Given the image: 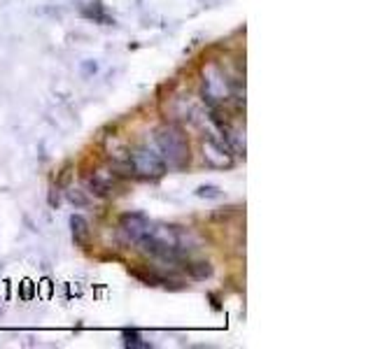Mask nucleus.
Wrapping results in <instances>:
<instances>
[{
    "label": "nucleus",
    "instance_id": "nucleus-3",
    "mask_svg": "<svg viewBox=\"0 0 373 349\" xmlns=\"http://www.w3.org/2000/svg\"><path fill=\"white\" fill-rule=\"evenodd\" d=\"M119 228H122V235L126 237L129 242H140L145 235H147V230L152 228L149 219L140 212H129L122 216L119 221Z\"/></svg>",
    "mask_w": 373,
    "mask_h": 349
},
{
    "label": "nucleus",
    "instance_id": "nucleus-5",
    "mask_svg": "<svg viewBox=\"0 0 373 349\" xmlns=\"http://www.w3.org/2000/svg\"><path fill=\"white\" fill-rule=\"evenodd\" d=\"M87 186H89V191H92V193L103 195V198H105V195L112 193V188H115V174L101 170V172H96L94 177L87 179Z\"/></svg>",
    "mask_w": 373,
    "mask_h": 349
},
{
    "label": "nucleus",
    "instance_id": "nucleus-2",
    "mask_svg": "<svg viewBox=\"0 0 373 349\" xmlns=\"http://www.w3.org/2000/svg\"><path fill=\"white\" fill-rule=\"evenodd\" d=\"M129 163L138 177H142V179H159V177H163L166 170H168L161 158V154H156L154 149H149V147H140V149L131 151Z\"/></svg>",
    "mask_w": 373,
    "mask_h": 349
},
{
    "label": "nucleus",
    "instance_id": "nucleus-9",
    "mask_svg": "<svg viewBox=\"0 0 373 349\" xmlns=\"http://www.w3.org/2000/svg\"><path fill=\"white\" fill-rule=\"evenodd\" d=\"M196 195H198V198L215 200V198H222V188L215 186V184H203V186L196 188Z\"/></svg>",
    "mask_w": 373,
    "mask_h": 349
},
{
    "label": "nucleus",
    "instance_id": "nucleus-1",
    "mask_svg": "<svg viewBox=\"0 0 373 349\" xmlns=\"http://www.w3.org/2000/svg\"><path fill=\"white\" fill-rule=\"evenodd\" d=\"M156 147L161 154L166 168L182 170L189 163V142H186L184 131L175 124H168L156 133Z\"/></svg>",
    "mask_w": 373,
    "mask_h": 349
},
{
    "label": "nucleus",
    "instance_id": "nucleus-6",
    "mask_svg": "<svg viewBox=\"0 0 373 349\" xmlns=\"http://www.w3.org/2000/svg\"><path fill=\"white\" fill-rule=\"evenodd\" d=\"M71 230H73V240L75 244L85 247L89 242V235H92V228H89V221L82 214H73L71 216Z\"/></svg>",
    "mask_w": 373,
    "mask_h": 349
},
{
    "label": "nucleus",
    "instance_id": "nucleus-8",
    "mask_svg": "<svg viewBox=\"0 0 373 349\" xmlns=\"http://www.w3.org/2000/svg\"><path fill=\"white\" fill-rule=\"evenodd\" d=\"M122 340H124V347H131V349H149L152 347L147 340H142V335L138 331H124Z\"/></svg>",
    "mask_w": 373,
    "mask_h": 349
},
{
    "label": "nucleus",
    "instance_id": "nucleus-7",
    "mask_svg": "<svg viewBox=\"0 0 373 349\" xmlns=\"http://www.w3.org/2000/svg\"><path fill=\"white\" fill-rule=\"evenodd\" d=\"M182 268L191 279H208L212 277V265L208 261H189V258H182Z\"/></svg>",
    "mask_w": 373,
    "mask_h": 349
},
{
    "label": "nucleus",
    "instance_id": "nucleus-4",
    "mask_svg": "<svg viewBox=\"0 0 373 349\" xmlns=\"http://www.w3.org/2000/svg\"><path fill=\"white\" fill-rule=\"evenodd\" d=\"M203 151H205V158H208L215 168H229L231 165V158H229V154H226V147L222 142H217V140H205Z\"/></svg>",
    "mask_w": 373,
    "mask_h": 349
}]
</instances>
